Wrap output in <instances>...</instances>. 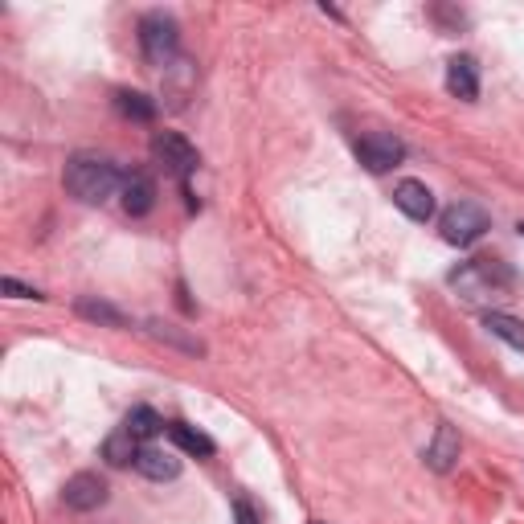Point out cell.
I'll return each mask as SVG.
<instances>
[{
	"label": "cell",
	"mask_w": 524,
	"mask_h": 524,
	"mask_svg": "<svg viewBox=\"0 0 524 524\" xmlns=\"http://www.w3.org/2000/svg\"><path fill=\"white\" fill-rule=\"evenodd\" d=\"M451 283L459 287V291H467V299H479V295H488V291H496V287H508L512 283V271H504L500 262H467L463 271H455L451 275Z\"/></svg>",
	"instance_id": "cell-7"
},
{
	"label": "cell",
	"mask_w": 524,
	"mask_h": 524,
	"mask_svg": "<svg viewBox=\"0 0 524 524\" xmlns=\"http://www.w3.org/2000/svg\"><path fill=\"white\" fill-rule=\"evenodd\" d=\"M74 308H78V316H86V320H99V324L123 328V312H119V308H111V303H103V299H78Z\"/></svg>",
	"instance_id": "cell-18"
},
{
	"label": "cell",
	"mask_w": 524,
	"mask_h": 524,
	"mask_svg": "<svg viewBox=\"0 0 524 524\" xmlns=\"http://www.w3.org/2000/svg\"><path fill=\"white\" fill-rule=\"evenodd\" d=\"M234 524H258V512H254V504L250 500H234Z\"/></svg>",
	"instance_id": "cell-20"
},
{
	"label": "cell",
	"mask_w": 524,
	"mask_h": 524,
	"mask_svg": "<svg viewBox=\"0 0 524 524\" xmlns=\"http://www.w3.org/2000/svg\"><path fill=\"white\" fill-rule=\"evenodd\" d=\"M447 91L455 99H467V103L479 95V66H475V58L459 54V58L447 62Z\"/></svg>",
	"instance_id": "cell-12"
},
{
	"label": "cell",
	"mask_w": 524,
	"mask_h": 524,
	"mask_svg": "<svg viewBox=\"0 0 524 524\" xmlns=\"http://www.w3.org/2000/svg\"><path fill=\"white\" fill-rule=\"evenodd\" d=\"M123 430H127L136 443H152L156 434L164 430V418H160L152 406H136V410H131V414L123 418Z\"/></svg>",
	"instance_id": "cell-14"
},
{
	"label": "cell",
	"mask_w": 524,
	"mask_h": 524,
	"mask_svg": "<svg viewBox=\"0 0 524 524\" xmlns=\"http://www.w3.org/2000/svg\"><path fill=\"white\" fill-rule=\"evenodd\" d=\"M140 50L148 58V66H172L181 50V29L168 13H148L140 21Z\"/></svg>",
	"instance_id": "cell-2"
},
{
	"label": "cell",
	"mask_w": 524,
	"mask_h": 524,
	"mask_svg": "<svg viewBox=\"0 0 524 524\" xmlns=\"http://www.w3.org/2000/svg\"><path fill=\"white\" fill-rule=\"evenodd\" d=\"M103 459H107L111 467H127V463H136V459H140V443L119 426V430L111 434V439L103 443Z\"/></svg>",
	"instance_id": "cell-17"
},
{
	"label": "cell",
	"mask_w": 524,
	"mask_h": 524,
	"mask_svg": "<svg viewBox=\"0 0 524 524\" xmlns=\"http://www.w3.org/2000/svg\"><path fill=\"white\" fill-rule=\"evenodd\" d=\"M0 287H5V295H13V299H41L37 287H25V283H17V279H0Z\"/></svg>",
	"instance_id": "cell-19"
},
{
	"label": "cell",
	"mask_w": 524,
	"mask_h": 524,
	"mask_svg": "<svg viewBox=\"0 0 524 524\" xmlns=\"http://www.w3.org/2000/svg\"><path fill=\"white\" fill-rule=\"evenodd\" d=\"M393 205H398L410 222H430L434 217V193L422 181H402L393 189Z\"/></svg>",
	"instance_id": "cell-9"
},
{
	"label": "cell",
	"mask_w": 524,
	"mask_h": 524,
	"mask_svg": "<svg viewBox=\"0 0 524 524\" xmlns=\"http://www.w3.org/2000/svg\"><path fill=\"white\" fill-rule=\"evenodd\" d=\"M119 205L131 217H148L156 209V181L148 177V172H127L123 189H119Z\"/></svg>",
	"instance_id": "cell-8"
},
{
	"label": "cell",
	"mask_w": 524,
	"mask_h": 524,
	"mask_svg": "<svg viewBox=\"0 0 524 524\" xmlns=\"http://www.w3.org/2000/svg\"><path fill=\"white\" fill-rule=\"evenodd\" d=\"M107 496H111L107 479L95 475V471H78V475H70V479H66V488H62V504H66L70 512H95V508L107 504Z\"/></svg>",
	"instance_id": "cell-5"
},
{
	"label": "cell",
	"mask_w": 524,
	"mask_h": 524,
	"mask_svg": "<svg viewBox=\"0 0 524 524\" xmlns=\"http://www.w3.org/2000/svg\"><path fill=\"white\" fill-rule=\"evenodd\" d=\"M136 471L144 479H156V484H168V479L181 475V459L177 451H164V447H140V459H136Z\"/></svg>",
	"instance_id": "cell-10"
},
{
	"label": "cell",
	"mask_w": 524,
	"mask_h": 524,
	"mask_svg": "<svg viewBox=\"0 0 524 524\" xmlns=\"http://www.w3.org/2000/svg\"><path fill=\"white\" fill-rule=\"evenodd\" d=\"M439 230H443V238H447L451 246H471V242H479V238L492 230V217H488L484 205H475V201H455V205L443 213Z\"/></svg>",
	"instance_id": "cell-3"
},
{
	"label": "cell",
	"mask_w": 524,
	"mask_h": 524,
	"mask_svg": "<svg viewBox=\"0 0 524 524\" xmlns=\"http://www.w3.org/2000/svg\"><path fill=\"white\" fill-rule=\"evenodd\" d=\"M316 524H324V520H316Z\"/></svg>",
	"instance_id": "cell-22"
},
{
	"label": "cell",
	"mask_w": 524,
	"mask_h": 524,
	"mask_svg": "<svg viewBox=\"0 0 524 524\" xmlns=\"http://www.w3.org/2000/svg\"><path fill=\"white\" fill-rule=\"evenodd\" d=\"M123 189L119 168L107 156H91V152H78L66 164V193L82 205H103Z\"/></svg>",
	"instance_id": "cell-1"
},
{
	"label": "cell",
	"mask_w": 524,
	"mask_h": 524,
	"mask_svg": "<svg viewBox=\"0 0 524 524\" xmlns=\"http://www.w3.org/2000/svg\"><path fill=\"white\" fill-rule=\"evenodd\" d=\"M115 111L123 119H131V123H152L156 119V103L148 95H140V91H119L115 95Z\"/></svg>",
	"instance_id": "cell-16"
},
{
	"label": "cell",
	"mask_w": 524,
	"mask_h": 524,
	"mask_svg": "<svg viewBox=\"0 0 524 524\" xmlns=\"http://www.w3.org/2000/svg\"><path fill=\"white\" fill-rule=\"evenodd\" d=\"M164 434H168V439L177 443L185 455H197V459H209V455L217 451V443L209 439V434H205V430H197V426H189V422H168V426H164Z\"/></svg>",
	"instance_id": "cell-13"
},
{
	"label": "cell",
	"mask_w": 524,
	"mask_h": 524,
	"mask_svg": "<svg viewBox=\"0 0 524 524\" xmlns=\"http://www.w3.org/2000/svg\"><path fill=\"white\" fill-rule=\"evenodd\" d=\"M357 156L369 172H389L393 164H402L406 156V144L398 136H389V131H365L357 140Z\"/></svg>",
	"instance_id": "cell-6"
},
{
	"label": "cell",
	"mask_w": 524,
	"mask_h": 524,
	"mask_svg": "<svg viewBox=\"0 0 524 524\" xmlns=\"http://www.w3.org/2000/svg\"><path fill=\"white\" fill-rule=\"evenodd\" d=\"M516 234H520V238H524V222H520V226H516Z\"/></svg>",
	"instance_id": "cell-21"
},
{
	"label": "cell",
	"mask_w": 524,
	"mask_h": 524,
	"mask_svg": "<svg viewBox=\"0 0 524 524\" xmlns=\"http://www.w3.org/2000/svg\"><path fill=\"white\" fill-rule=\"evenodd\" d=\"M455 459H459V434H455L451 422H439V426H434V439L426 443V467L451 471Z\"/></svg>",
	"instance_id": "cell-11"
},
{
	"label": "cell",
	"mask_w": 524,
	"mask_h": 524,
	"mask_svg": "<svg viewBox=\"0 0 524 524\" xmlns=\"http://www.w3.org/2000/svg\"><path fill=\"white\" fill-rule=\"evenodd\" d=\"M484 328H488L496 340H504L508 348H520V353H524V324H520L516 316H508V312H488V316H484Z\"/></svg>",
	"instance_id": "cell-15"
},
{
	"label": "cell",
	"mask_w": 524,
	"mask_h": 524,
	"mask_svg": "<svg viewBox=\"0 0 524 524\" xmlns=\"http://www.w3.org/2000/svg\"><path fill=\"white\" fill-rule=\"evenodd\" d=\"M152 156L172 172V177H189V172H197V164H201V156H197V148L181 136V131H156L152 136Z\"/></svg>",
	"instance_id": "cell-4"
}]
</instances>
